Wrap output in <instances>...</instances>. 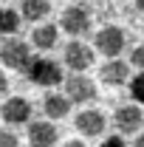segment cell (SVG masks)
I'll return each mask as SVG.
<instances>
[{"mask_svg": "<svg viewBox=\"0 0 144 147\" xmlns=\"http://www.w3.org/2000/svg\"><path fill=\"white\" fill-rule=\"evenodd\" d=\"M26 76L34 85H40V88H57V85L65 82V74L59 68V62L51 59V57H34L28 71H26Z\"/></svg>", "mask_w": 144, "mask_h": 147, "instance_id": "cell-1", "label": "cell"}, {"mask_svg": "<svg viewBox=\"0 0 144 147\" xmlns=\"http://www.w3.org/2000/svg\"><path fill=\"white\" fill-rule=\"evenodd\" d=\"M31 45H26L23 40L17 37H11V40H6L3 45H0V62L6 65V68H14V71H28V65H31Z\"/></svg>", "mask_w": 144, "mask_h": 147, "instance_id": "cell-2", "label": "cell"}, {"mask_svg": "<svg viewBox=\"0 0 144 147\" xmlns=\"http://www.w3.org/2000/svg\"><path fill=\"white\" fill-rule=\"evenodd\" d=\"M93 45H96L99 54H105L108 59H119V54L124 51V45H127V37L119 26H105V28L96 31Z\"/></svg>", "mask_w": 144, "mask_h": 147, "instance_id": "cell-3", "label": "cell"}, {"mask_svg": "<svg viewBox=\"0 0 144 147\" xmlns=\"http://www.w3.org/2000/svg\"><path fill=\"white\" fill-rule=\"evenodd\" d=\"M62 85H65V96L71 99V105H88L96 99V85L85 74H71Z\"/></svg>", "mask_w": 144, "mask_h": 147, "instance_id": "cell-4", "label": "cell"}, {"mask_svg": "<svg viewBox=\"0 0 144 147\" xmlns=\"http://www.w3.org/2000/svg\"><path fill=\"white\" fill-rule=\"evenodd\" d=\"M59 23H62L65 34H71V37H82V34H88V28H90V11H88V6H82V3H73V6H68V9L62 11Z\"/></svg>", "mask_w": 144, "mask_h": 147, "instance_id": "cell-5", "label": "cell"}, {"mask_svg": "<svg viewBox=\"0 0 144 147\" xmlns=\"http://www.w3.org/2000/svg\"><path fill=\"white\" fill-rule=\"evenodd\" d=\"M62 59L73 74H85L93 65V48H88L82 40H71L65 45V51H62Z\"/></svg>", "mask_w": 144, "mask_h": 147, "instance_id": "cell-6", "label": "cell"}, {"mask_svg": "<svg viewBox=\"0 0 144 147\" xmlns=\"http://www.w3.org/2000/svg\"><path fill=\"white\" fill-rule=\"evenodd\" d=\"M6 125H31V102L26 96H9L0 108Z\"/></svg>", "mask_w": 144, "mask_h": 147, "instance_id": "cell-7", "label": "cell"}, {"mask_svg": "<svg viewBox=\"0 0 144 147\" xmlns=\"http://www.w3.org/2000/svg\"><path fill=\"white\" fill-rule=\"evenodd\" d=\"M73 125H76V130L82 133V136H88V139H93V136H102L105 133V127H108V119H105V113L96 108H85L76 113V119H73Z\"/></svg>", "mask_w": 144, "mask_h": 147, "instance_id": "cell-8", "label": "cell"}, {"mask_svg": "<svg viewBox=\"0 0 144 147\" xmlns=\"http://www.w3.org/2000/svg\"><path fill=\"white\" fill-rule=\"evenodd\" d=\"M57 139H59V130H57L54 122L37 119V122L28 125V144L31 147H54Z\"/></svg>", "mask_w": 144, "mask_h": 147, "instance_id": "cell-9", "label": "cell"}, {"mask_svg": "<svg viewBox=\"0 0 144 147\" xmlns=\"http://www.w3.org/2000/svg\"><path fill=\"white\" fill-rule=\"evenodd\" d=\"M113 122H116V127H119V133H139L144 125V113L139 105H122V108L113 113Z\"/></svg>", "mask_w": 144, "mask_h": 147, "instance_id": "cell-10", "label": "cell"}, {"mask_svg": "<svg viewBox=\"0 0 144 147\" xmlns=\"http://www.w3.org/2000/svg\"><path fill=\"white\" fill-rule=\"evenodd\" d=\"M99 79L105 85H127L130 82V62L124 59H108L102 68H99Z\"/></svg>", "mask_w": 144, "mask_h": 147, "instance_id": "cell-11", "label": "cell"}, {"mask_svg": "<svg viewBox=\"0 0 144 147\" xmlns=\"http://www.w3.org/2000/svg\"><path fill=\"white\" fill-rule=\"evenodd\" d=\"M42 110L48 116V122H57V119H65L71 113V99L65 93H48L42 99Z\"/></svg>", "mask_w": 144, "mask_h": 147, "instance_id": "cell-12", "label": "cell"}, {"mask_svg": "<svg viewBox=\"0 0 144 147\" xmlns=\"http://www.w3.org/2000/svg\"><path fill=\"white\" fill-rule=\"evenodd\" d=\"M57 40H59V28H57L54 23H42V26H37L34 31H31V42H34V48H40V51H51L57 45Z\"/></svg>", "mask_w": 144, "mask_h": 147, "instance_id": "cell-13", "label": "cell"}, {"mask_svg": "<svg viewBox=\"0 0 144 147\" xmlns=\"http://www.w3.org/2000/svg\"><path fill=\"white\" fill-rule=\"evenodd\" d=\"M20 26H23V17H20L17 9L0 6V34L6 37V40H11V37L20 31Z\"/></svg>", "mask_w": 144, "mask_h": 147, "instance_id": "cell-14", "label": "cell"}, {"mask_svg": "<svg viewBox=\"0 0 144 147\" xmlns=\"http://www.w3.org/2000/svg\"><path fill=\"white\" fill-rule=\"evenodd\" d=\"M48 11H51V3H48V0H23V6H20V17L28 20V23L45 20Z\"/></svg>", "mask_w": 144, "mask_h": 147, "instance_id": "cell-15", "label": "cell"}, {"mask_svg": "<svg viewBox=\"0 0 144 147\" xmlns=\"http://www.w3.org/2000/svg\"><path fill=\"white\" fill-rule=\"evenodd\" d=\"M130 96H133L136 105H144V71L130 79Z\"/></svg>", "mask_w": 144, "mask_h": 147, "instance_id": "cell-16", "label": "cell"}, {"mask_svg": "<svg viewBox=\"0 0 144 147\" xmlns=\"http://www.w3.org/2000/svg\"><path fill=\"white\" fill-rule=\"evenodd\" d=\"M0 147H20V139L9 127H0Z\"/></svg>", "mask_w": 144, "mask_h": 147, "instance_id": "cell-17", "label": "cell"}, {"mask_svg": "<svg viewBox=\"0 0 144 147\" xmlns=\"http://www.w3.org/2000/svg\"><path fill=\"white\" fill-rule=\"evenodd\" d=\"M130 62H133L136 68H141V71H144V42L139 45V48H133V57H130Z\"/></svg>", "mask_w": 144, "mask_h": 147, "instance_id": "cell-18", "label": "cell"}, {"mask_svg": "<svg viewBox=\"0 0 144 147\" xmlns=\"http://www.w3.org/2000/svg\"><path fill=\"white\" fill-rule=\"evenodd\" d=\"M99 147H127V144H124V139H122V136H108Z\"/></svg>", "mask_w": 144, "mask_h": 147, "instance_id": "cell-19", "label": "cell"}, {"mask_svg": "<svg viewBox=\"0 0 144 147\" xmlns=\"http://www.w3.org/2000/svg\"><path fill=\"white\" fill-rule=\"evenodd\" d=\"M6 91H9V76H6V74L0 71V96H3Z\"/></svg>", "mask_w": 144, "mask_h": 147, "instance_id": "cell-20", "label": "cell"}, {"mask_svg": "<svg viewBox=\"0 0 144 147\" xmlns=\"http://www.w3.org/2000/svg\"><path fill=\"white\" fill-rule=\"evenodd\" d=\"M133 147H144V133H139V136H136V142H133Z\"/></svg>", "mask_w": 144, "mask_h": 147, "instance_id": "cell-21", "label": "cell"}, {"mask_svg": "<svg viewBox=\"0 0 144 147\" xmlns=\"http://www.w3.org/2000/svg\"><path fill=\"white\" fill-rule=\"evenodd\" d=\"M62 147H88V144H85V142H65Z\"/></svg>", "mask_w": 144, "mask_h": 147, "instance_id": "cell-22", "label": "cell"}, {"mask_svg": "<svg viewBox=\"0 0 144 147\" xmlns=\"http://www.w3.org/2000/svg\"><path fill=\"white\" fill-rule=\"evenodd\" d=\"M136 9H139V11L144 14V0H136Z\"/></svg>", "mask_w": 144, "mask_h": 147, "instance_id": "cell-23", "label": "cell"}]
</instances>
